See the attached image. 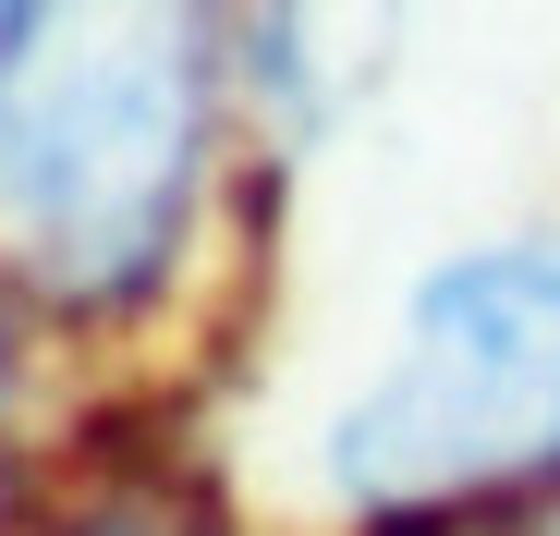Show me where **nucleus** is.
<instances>
[{
    "label": "nucleus",
    "instance_id": "obj_1",
    "mask_svg": "<svg viewBox=\"0 0 560 536\" xmlns=\"http://www.w3.org/2000/svg\"><path fill=\"white\" fill-rule=\"evenodd\" d=\"M208 171V85L196 49L171 37H61L13 25L0 37V293L37 305H135L183 220H196Z\"/></svg>",
    "mask_w": 560,
    "mask_h": 536
},
{
    "label": "nucleus",
    "instance_id": "obj_2",
    "mask_svg": "<svg viewBox=\"0 0 560 536\" xmlns=\"http://www.w3.org/2000/svg\"><path fill=\"white\" fill-rule=\"evenodd\" d=\"M329 476L365 524H463L560 488V232L427 268L329 427Z\"/></svg>",
    "mask_w": 560,
    "mask_h": 536
},
{
    "label": "nucleus",
    "instance_id": "obj_3",
    "mask_svg": "<svg viewBox=\"0 0 560 536\" xmlns=\"http://www.w3.org/2000/svg\"><path fill=\"white\" fill-rule=\"evenodd\" d=\"M13 25H25V13H0V37H13Z\"/></svg>",
    "mask_w": 560,
    "mask_h": 536
}]
</instances>
